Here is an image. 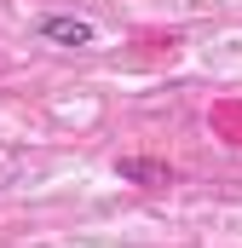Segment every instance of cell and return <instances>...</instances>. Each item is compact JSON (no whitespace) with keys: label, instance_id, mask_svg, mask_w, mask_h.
<instances>
[{"label":"cell","instance_id":"1","mask_svg":"<svg viewBox=\"0 0 242 248\" xmlns=\"http://www.w3.org/2000/svg\"><path fill=\"white\" fill-rule=\"evenodd\" d=\"M41 35L46 41H63V46H92V23H81V17H46Z\"/></svg>","mask_w":242,"mask_h":248},{"label":"cell","instance_id":"2","mask_svg":"<svg viewBox=\"0 0 242 248\" xmlns=\"http://www.w3.org/2000/svg\"><path fill=\"white\" fill-rule=\"evenodd\" d=\"M121 179H144V185H173V173L167 168H156V162H116Z\"/></svg>","mask_w":242,"mask_h":248}]
</instances>
